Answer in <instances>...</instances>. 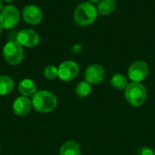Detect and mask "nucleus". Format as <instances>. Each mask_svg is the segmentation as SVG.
<instances>
[{
    "label": "nucleus",
    "mask_w": 155,
    "mask_h": 155,
    "mask_svg": "<svg viewBox=\"0 0 155 155\" xmlns=\"http://www.w3.org/2000/svg\"><path fill=\"white\" fill-rule=\"evenodd\" d=\"M31 101L34 110L42 113L51 112L57 106V99L55 95L47 90L36 91L32 96Z\"/></svg>",
    "instance_id": "nucleus-1"
},
{
    "label": "nucleus",
    "mask_w": 155,
    "mask_h": 155,
    "mask_svg": "<svg viewBox=\"0 0 155 155\" xmlns=\"http://www.w3.org/2000/svg\"><path fill=\"white\" fill-rule=\"evenodd\" d=\"M97 8L90 2H83L77 5L74 13V18L77 25L85 26L94 23L97 18Z\"/></svg>",
    "instance_id": "nucleus-2"
},
{
    "label": "nucleus",
    "mask_w": 155,
    "mask_h": 155,
    "mask_svg": "<svg viewBox=\"0 0 155 155\" xmlns=\"http://www.w3.org/2000/svg\"><path fill=\"white\" fill-rule=\"evenodd\" d=\"M124 97L133 107H140L147 99V90L143 84L132 82L124 90Z\"/></svg>",
    "instance_id": "nucleus-3"
},
{
    "label": "nucleus",
    "mask_w": 155,
    "mask_h": 155,
    "mask_svg": "<svg viewBox=\"0 0 155 155\" xmlns=\"http://www.w3.org/2000/svg\"><path fill=\"white\" fill-rule=\"evenodd\" d=\"M4 59L10 65H18L24 58L23 47L16 40H10L3 48Z\"/></svg>",
    "instance_id": "nucleus-4"
},
{
    "label": "nucleus",
    "mask_w": 155,
    "mask_h": 155,
    "mask_svg": "<svg viewBox=\"0 0 155 155\" xmlns=\"http://www.w3.org/2000/svg\"><path fill=\"white\" fill-rule=\"evenodd\" d=\"M20 20V12L15 5H6L0 11V26L2 28L12 29Z\"/></svg>",
    "instance_id": "nucleus-5"
},
{
    "label": "nucleus",
    "mask_w": 155,
    "mask_h": 155,
    "mask_svg": "<svg viewBox=\"0 0 155 155\" xmlns=\"http://www.w3.org/2000/svg\"><path fill=\"white\" fill-rule=\"evenodd\" d=\"M149 74L148 64L143 60H138L134 62L128 69V77L133 82L140 83Z\"/></svg>",
    "instance_id": "nucleus-6"
},
{
    "label": "nucleus",
    "mask_w": 155,
    "mask_h": 155,
    "mask_svg": "<svg viewBox=\"0 0 155 155\" xmlns=\"http://www.w3.org/2000/svg\"><path fill=\"white\" fill-rule=\"evenodd\" d=\"M79 73V66L76 62L66 60L58 67V78L64 81H70L77 77Z\"/></svg>",
    "instance_id": "nucleus-7"
},
{
    "label": "nucleus",
    "mask_w": 155,
    "mask_h": 155,
    "mask_svg": "<svg viewBox=\"0 0 155 155\" xmlns=\"http://www.w3.org/2000/svg\"><path fill=\"white\" fill-rule=\"evenodd\" d=\"M105 76V70L104 68L100 64H92L88 66V68L85 70L84 77L85 80L90 83L91 85H96L101 83Z\"/></svg>",
    "instance_id": "nucleus-8"
},
{
    "label": "nucleus",
    "mask_w": 155,
    "mask_h": 155,
    "mask_svg": "<svg viewBox=\"0 0 155 155\" xmlns=\"http://www.w3.org/2000/svg\"><path fill=\"white\" fill-rule=\"evenodd\" d=\"M15 40L22 46L26 48L35 47L40 40L39 35L32 29H23L16 34Z\"/></svg>",
    "instance_id": "nucleus-9"
},
{
    "label": "nucleus",
    "mask_w": 155,
    "mask_h": 155,
    "mask_svg": "<svg viewBox=\"0 0 155 155\" xmlns=\"http://www.w3.org/2000/svg\"><path fill=\"white\" fill-rule=\"evenodd\" d=\"M23 18L29 25H37L43 19L42 10L35 5H27L23 9Z\"/></svg>",
    "instance_id": "nucleus-10"
},
{
    "label": "nucleus",
    "mask_w": 155,
    "mask_h": 155,
    "mask_svg": "<svg viewBox=\"0 0 155 155\" xmlns=\"http://www.w3.org/2000/svg\"><path fill=\"white\" fill-rule=\"evenodd\" d=\"M31 108H32V101L29 100L28 97H25V96L18 97L13 104L14 113L16 114L17 116L26 115L27 113H29Z\"/></svg>",
    "instance_id": "nucleus-11"
},
{
    "label": "nucleus",
    "mask_w": 155,
    "mask_h": 155,
    "mask_svg": "<svg viewBox=\"0 0 155 155\" xmlns=\"http://www.w3.org/2000/svg\"><path fill=\"white\" fill-rule=\"evenodd\" d=\"M18 90L25 97L33 96L36 92V85L32 79H25L18 84Z\"/></svg>",
    "instance_id": "nucleus-12"
},
{
    "label": "nucleus",
    "mask_w": 155,
    "mask_h": 155,
    "mask_svg": "<svg viewBox=\"0 0 155 155\" xmlns=\"http://www.w3.org/2000/svg\"><path fill=\"white\" fill-rule=\"evenodd\" d=\"M60 155H81V148L75 142L68 141L62 145Z\"/></svg>",
    "instance_id": "nucleus-13"
},
{
    "label": "nucleus",
    "mask_w": 155,
    "mask_h": 155,
    "mask_svg": "<svg viewBox=\"0 0 155 155\" xmlns=\"http://www.w3.org/2000/svg\"><path fill=\"white\" fill-rule=\"evenodd\" d=\"M116 7L115 0H100L97 5V11L103 16L112 14Z\"/></svg>",
    "instance_id": "nucleus-14"
},
{
    "label": "nucleus",
    "mask_w": 155,
    "mask_h": 155,
    "mask_svg": "<svg viewBox=\"0 0 155 155\" xmlns=\"http://www.w3.org/2000/svg\"><path fill=\"white\" fill-rule=\"evenodd\" d=\"M15 87L14 79L8 76H0V96L9 94Z\"/></svg>",
    "instance_id": "nucleus-15"
},
{
    "label": "nucleus",
    "mask_w": 155,
    "mask_h": 155,
    "mask_svg": "<svg viewBox=\"0 0 155 155\" xmlns=\"http://www.w3.org/2000/svg\"><path fill=\"white\" fill-rule=\"evenodd\" d=\"M110 83L114 89L118 90H125L127 85H128V81H127L126 77L124 75H123L122 73H115L111 78Z\"/></svg>",
    "instance_id": "nucleus-16"
},
{
    "label": "nucleus",
    "mask_w": 155,
    "mask_h": 155,
    "mask_svg": "<svg viewBox=\"0 0 155 155\" xmlns=\"http://www.w3.org/2000/svg\"><path fill=\"white\" fill-rule=\"evenodd\" d=\"M91 90H92L91 84L88 83L86 80L79 82L75 87V93L80 98L87 97L91 93Z\"/></svg>",
    "instance_id": "nucleus-17"
},
{
    "label": "nucleus",
    "mask_w": 155,
    "mask_h": 155,
    "mask_svg": "<svg viewBox=\"0 0 155 155\" xmlns=\"http://www.w3.org/2000/svg\"><path fill=\"white\" fill-rule=\"evenodd\" d=\"M45 77L48 79H54L58 77V68L54 65L47 66L44 71Z\"/></svg>",
    "instance_id": "nucleus-18"
},
{
    "label": "nucleus",
    "mask_w": 155,
    "mask_h": 155,
    "mask_svg": "<svg viewBox=\"0 0 155 155\" xmlns=\"http://www.w3.org/2000/svg\"><path fill=\"white\" fill-rule=\"evenodd\" d=\"M135 155H155V152L150 147H142L137 151Z\"/></svg>",
    "instance_id": "nucleus-19"
},
{
    "label": "nucleus",
    "mask_w": 155,
    "mask_h": 155,
    "mask_svg": "<svg viewBox=\"0 0 155 155\" xmlns=\"http://www.w3.org/2000/svg\"><path fill=\"white\" fill-rule=\"evenodd\" d=\"M81 48H82V47H81L80 45H75V46L73 48V49H74V52L76 53V52H78V51L81 50Z\"/></svg>",
    "instance_id": "nucleus-20"
},
{
    "label": "nucleus",
    "mask_w": 155,
    "mask_h": 155,
    "mask_svg": "<svg viewBox=\"0 0 155 155\" xmlns=\"http://www.w3.org/2000/svg\"><path fill=\"white\" fill-rule=\"evenodd\" d=\"M3 9V1L2 0H0V11Z\"/></svg>",
    "instance_id": "nucleus-21"
},
{
    "label": "nucleus",
    "mask_w": 155,
    "mask_h": 155,
    "mask_svg": "<svg viewBox=\"0 0 155 155\" xmlns=\"http://www.w3.org/2000/svg\"><path fill=\"white\" fill-rule=\"evenodd\" d=\"M90 3H97V2H99L100 0H88Z\"/></svg>",
    "instance_id": "nucleus-22"
},
{
    "label": "nucleus",
    "mask_w": 155,
    "mask_h": 155,
    "mask_svg": "<svg viewBox=\"0 0 155 155\" xmlns=\"http://www.w3.org/2000/svg\"><path fill=\"white\" fill-rule=\"evenodd\" d=\"M4 1H5V2H12V1H15V0H4Z\"/></svg>",
    "instance_id": "nucleus-23"
},
{
    "label": "nucleus",
    "mask_w": 155,
    "mask_h": 155,
    "mask_svg": "<svg viewBox=\"0 0 155 155\" xmlns=\"http://www.w3.org/2000/svg\"><path fill=\"white\" fill-rule=\"evenodd\" d=\"M1 32H2V26H0V34H1Z\"/></svg>",
    "instance_id": "nucleus-24"
}]
</instances>
